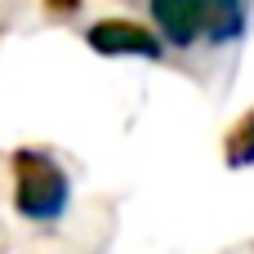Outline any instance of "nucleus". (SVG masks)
Here are the masks:
<instances>
[{
    "instance_id": "1",
    "label": "nucleus",
    "mask_w": 254,
    "mask_h": 254,
    "mask_svg": "<svg viewBox=\"0 0 254 254\" xmlns=\"http://www.w3.org/2000/svg\"><path fill=\"white\" fill-rule=\"evenodd\" d=\"M13 174H18V210L27 219H54L67 205V174L40 156V152H18L13 156Z\"/></svg>"
},
{
    "instance_id": "2",
    "label": "nucleus",
    "mask_w": 254,
    "mask_h": 254,
    "mask_svg": "<svg viewBox=\"0 0 254 254\" xmlns=\"http://www.w3.org/2000/svg\"><path fill=\"white\" fill-rule=\"evenodd\" d=\"M152 18H156V27L174 45H192L196 36H210L214 4H201V0H156L152 4Z\"/></svg>"
},
{
    "instance_id": "3",
    "label": "nucleus",
    "mask_w": 254,
    "mask_h": 254,
    "mask_svg": "<svg viewBox=\"0 0 254 254\" xmlns=\"http://www.w3.org/2000/svg\"><path fill=\"white\" fill-rule=\"evenodd\" d=\"M89 45L98 54H143V58H161V40L147 27L129 22V18H103V22H94L89 27Z\"/></svg>"
},
{
    "instance_id": "4",
    "label": "nucleus",
    "mask_w": 254,
    "mask_h": 254,
    "mask_svg": "<svg viewBox=\"0 0 254 254\" xmlns=\"http://www.w3.org/2000/svg\"><path fill=\"white\" fill-rule=\"evenodd\" d=\"M228 161L232 165H250L254 161V116L232 134V147H228Z\"/></svg>"
}]
</instances>
